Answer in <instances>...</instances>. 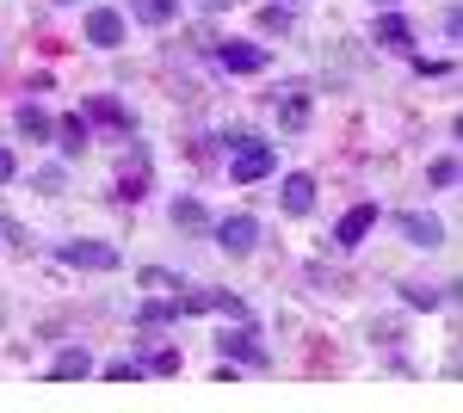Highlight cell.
I'll use <instances>...</instances> for the list:
<instances>
[{"label":"cell","instance_id":"obj_23","mask_svg":"<svg viewBox=\"0 0 463 413\" xmlns=\"http://www.w3.org/2000/svg\"><path fill=\"white\" fill-rule=\"evenodd\" d=\"M148 371H155V377H174V371H179V352H174V345H161V352L148 358Z\"/></svg>","mask_w":463,"mask_h":413},{"label":"cell","instance_id":"obj_30","mask_svg":"<svg viewBox=\"0 0 463 413\" xmlns=\"http://www.w3.org/2000/svg\"><path fill=\"white\" fill-rule=\"evenodd\" d=\"M279 6H297V0H279Z\"/></svg>","mask_w":463,"mask_h":413},{"label":"cell","instance_id":"obj_22","mask_svg":"<svg viewBox=\"0 0 463 413\" xmlns=\"http://www.w3.org/2000/svg\"><path fill=\"white\" fill-rule=\"evenodd\" d=\"M32 185L43 192V198H56V192H62L69 179H62V167H37V179H32Z\"/></svg>","mask_w":463,"mask_h":413},{"label":"cell","instance_id":"obj_21","mask_svg":"<svg viewBox=\"0 0 463 413\" xmlns=\"http://www.w3.org/2000/svg\"><path fill=\"white\" fill-rule=\"evenodd\" d=\"M143 192H148V173H130V179H118V192H111V198H124V204H137Z\"/></svg>","mask_w":463,"mask_h":413},{"label":"cell","instance_id":"obj_28","mask_svg":"<svg viewBox=\"0 0 463 413\" xmlns=\"http://www.w3.org/2000/svg\"><path fill=\"white\" fill-rule=\"evenodd\" d=\"M198 6H204V13H222V6H229V0H198Z\"/></svg>","mask_w":463,"mask_h":413},{"label":"cell","instance_id":"obj_12","mask_svg":"<svg viewBox=\"0 0 463 413\" xmlns=\"http://www.w3.org/2000/svg\"><path fill=\"white\" fill-rule=\"evenodd\" d=\"M50 136H56V148H62V155H80V148H87V117H80V111H69Z\"/></svg>","mask_w":463,"mask_h":413},{"label":"cell","instance_id":"obj_18","mask_svg":"<svg viewBox=\"0 0 463 413\" xmlns=\"http://www.w3.org/2000/svg\"><path fill=\"white\" fill-rule=\"evenodd\" d=\"M87 117H99V124H118V130H130V111H124L118 99H93V105H87Z\"/></svg>","mask_w":463,"mask_h":413},{"label":"cell","instance_id":"obj_7","mask_svg":"<svg viewBox=\"0 0 463 413\" xmlns=\"http://www.w3.org/2000/svg\"><path fill=\"white\" fill-rule=\"evenodd\" d=\"M371 229H377V204H353L340 216V229H334V247H358Z\"/></svg>","mask_w":463,"mask_h":413},{"label":"cell","instance_id":"obj_16","mask_svg":"<svg viewBox=\"0 0 463 413\" xmlns=\"http://www.w3.org/2000/svg\"><path fill=\"white\" fill-rule=\"evenodd\" d=\"M130 13H137L143 25H167V19L179 13V0H130Z\"/></svg>","mask_w":463,"mask_h":413},{"label":"cell","instance_id":"obj_26","mask_svg":"<svg viewBox=\"0 0 463 413\" xmlns=\"http://www.w3.org/2000/svg\"><path fill=\"white\" fill-rule=\"evenodd\" d=\"M0 235H6V241H13V247H25V229H19L13 216H0Z\"/></svg>","mask_w":463,"mask_h":413},{"label":"cell","instance_id":"obj_15","mask_svg":"<svg viewBox=\"0 0 463 413\" xmlns=\"http://www.w3.org/2000/svg\"><path fill=\"white\" fill-rule=\"evenodd\" d=\"M174 229H185V235L211 229V216H204V204H198V198H179V204H174Z\"/></svg>","mask_w":463,"mask_h":413},{"label":"cell","instance_id":"obj_11","mask_svg":"<svg viewBox=\"0 0 463 413\" xmlns=\"http://www.w3.org/2000/svg\"><path fill=\"white\" fill-rule=\"evenodd\" d=\"M13 124H19V136L25 142H50V130H56V117H50V111H43V105H19V117H13Z\"/></svg>","mask_w":463,"mask_h":413},{"label":"cell","instance_id":"obj_8","mask_svg":"<svg viewBox=\"0 0 463 413\" xmlns=\"http://www.w3.org/2000/svg\"><path fill=\"white\" fill-rule=\"evenodd\" d=\"M272 111H279V130H303L309 124V87H285L272 99Z\"/></svg>","mask_w":463,"mask_h":413},{"label":"cell","instance_id":"obj_24","mask_svg":"<svg viewBox=\"0 0 463 413\" xmlns=\"http://www.w3.org/2000/svg\"><path fill=\"white\" fill-rule=\"evenodd\" d=\"M143 284H148V290H174V296H179V277H174V272H161V266H148Z\"/></svg>","mask_w":463,"mask_h":413},{"label":"cell","instance_id":"obj_27","mask_svg":"<svg viewBox=\"0 0 463 413\" xmlns=\"http://www.w3.org/2000/svg\"><path fill=\"white\" fill-rule=\"evenodd\" d=\"M13 173H19V161H13V155H6V148H0V185H6V179H13Z\"/></svg>","mask_w":463,"mask_h":413},{"label":"cell","instance_id":"obj_14","mask_svg":"<svg viewBox=\"0 0 463 413\" xmlns=\"http://www.w3.org/2000/svg\"><path fill=\"white\" fill-rule=\"evenodd\" d=\"M408 19H402V13H390V6H383V19H377V43H383V50H408Z\"/></svg>","mask_w":463,"mask_h":413},{"label":"cell","instance_id":"obj_13","mask_svg":"<svg viewBox=\"0 0 463 413\" xmlns=\"http://www.w3.org/2000/svg\"><path fill=\"white\" fill-rule=\"evenodd\" d=\"M87 371H93V358H87V345H69V352H56V364H50V377H62V382L87 377Z\"/></svg>","mask_w":463,"mask_h":413},{"label":"cell","instance_id":"obj_10","mask_svg":"<svg viewBox=\"0 0 463 413\" xmlns=\"http://www.w3.org/2000/svg\"><path fill=\"white\" fill-rule=\"evenodd\" d=\"M395 229L408 235V247H439V241H445V229H439L432 216H420V210H402V216H395Z\"/></svg>","mask_w":463,"mask_h":413},{"label":"cell","instance_id":"obj_19","mask_svg":"<svg viewBox=\"0 0 463 413\" xmlns=\"http://www.w3.org/2000/svg\"><path fill=\"white\" fill-rule=\"evenodd\" d=\"M106 377H111V382H137V377H148V364H143V358H111Z\"/></svg>","mask_w":463,"mask_h":413},{"label":"cell","instance_id":"obj_6","mask_svg":"<svg viewBox=\"0 0 463 413\" xmlns=\"http://www.w3.org/2000/svg\"><path fill=\"white\" fill-rule=\"evenodd\" d=\"M216 345H222V358L235 352V358H248V364H266V345H260V333H253L248 321H241V327H222Z\"/></svg>","mask_w":463,"mask_h":413},{"label":"cell","instance_id":"obj_20","mask_svg":"<svg viewBox=\"0 0 463 413\" xmlns=\"http://www.w3.org/2000/svg\"><path fill=\"white\" fill-rule=\"evenodd\" d=\"M427 179L439 185V192H451V185H458V161H451V155H439V161L427 167Z\"/></svg>","mask_w":463,"mask_h":413},{"label":"cell","instance_id":"obj_17","mask_svg":"<svg viewBox=\"0 0 463 413\" xmlns=\"http://www.w3.org/2000/svg\"><path fill=\"white\" fill-rule=\"evenodd\" d=\"M402 296H408V309H439V303H445L439 284H402Z\"/></svg>","mask_w":463,"mask_h":413},{"label":"cell","instance_id":"obj_31","mask_svg":"<svg viewBox=\"0 0 463 413\" xmlns=\"http://www.w3.org/2000/svg\"><path fill=\"white\" fill-rule=\"evenodd\" d=\"M62 6H74V0H62Z\"/></svg>","mask_w":463,"mask_h":413},{"label":"cell","instance_id":"obj_1","mask_svg":"<svg viewBox=\"0 0 463 413\" xmlns=\"http://www.w3.org/2000/svg\"><path fill=\"white\" fill-rule=\"evenodd\" d=\"M272 167H279V148H272V142H253V136H241L235 148H229V179H241V185L266 179Z\"/></svg>","mask_w":463,"mask_h":413},{"label":"cell","instance_id":"obj_4","mask_svg":"<svg viewBox=\"0 0 463 413\" xmlns=\"http://www.w3.org/2000/svg\"><path fill=\"white\" fill-rule=\"evenodd\" d=\"M216 62L229 74H260L272 56H266V43H216Z\"/></svg>","mask_w":463,"mask_h":413},{"label":"cell","instance_id":"obj_25","mask_svg":"<svg viewBox=\"0 0 463 413\" xmlns=\"http://www.w3.org/2000/svg\"><path fill=\"white\" fill-rule=\"evenodd\" d=\"M260 25H266V32H290V13H285V6H279V0H272V6L260 13Z\"/></svg>","mask_w":463,"mask_h":413},{"label":"cell","instance_id":"obj_29","mask_svg":"<svg viewBox=\"0 0 463 413\" xmlns=\"http://www.w3.org/2000/svg\"><path fill=\"white\" fill-rule=\"evenodd\" d=\"M371 6H402V0H371Z\"/></svg>","mask_w":463,"mask_h":413},{"label":"cell","instance_id":"obj_9","mask_svg":"<svg viewBox=\"0 0 463 413\" xmlns=\"http://www.w3.org/2000/svg\"><path fill=\"white\" fill-rule=\"evenodd\" d=\"M279 204H285L290 216H309V210H316V179H309V173H290L285 185H279Z\"/></svg>","mask_w":463,"mask_h":413},{"label":"cell","instance_id":"obj_5","mask_svg":"<svg viewBox=\"0 0 463 413\" xmlns=\"http://www.w3.org/2000/svg\"><path fill=\"white\" fill-rule=\"evenodd\" d=\"M253 241H260V222H253V216H222V222H216V247H222V253H248Z\"/></svg>","mask_w":463,"mask_h":413},{"label":"cell","instance_id":"obj_3","mask_svg":"<svg viewBox=\"0 0 463 413\" xmlns=\"http://www.w3.org/2000/svg\"><path fill=\"white\" fill-rule=\"evenodd\" d=\"M87 43H93V50H118V43H124V13H118V6H93V13H87Z\"/></svg>","mask_w":463,"mask_h":413},{"label":"cell","instance_id":"obj_2","mask_svg":"<svg viewBox=\"0 0 463 413\" xmlns=\"http://www.w3.org/2000/svg\"><path fill=\"white\" fill-rule=\"evenodd\" d=\"M56 259L62 266H80V272H118V247H106V241H62Z\"/></svg>","mask_w":463,"mask_h":413}]
</instances>
